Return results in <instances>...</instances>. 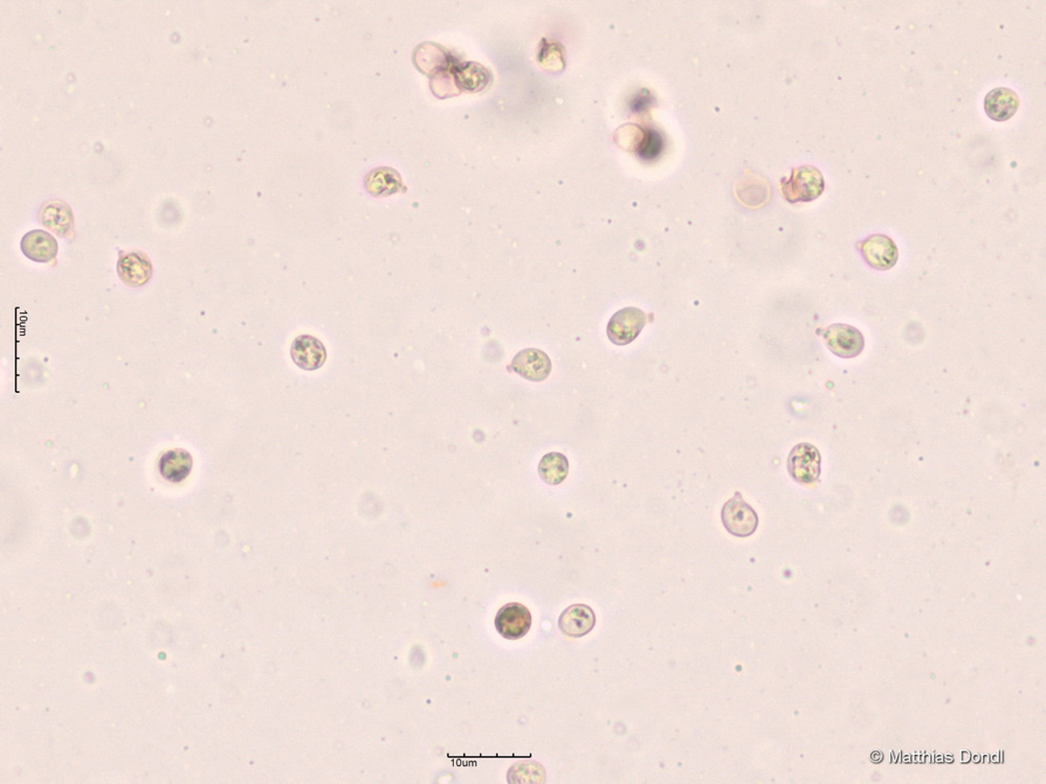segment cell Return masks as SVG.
Returning a JSON list of instances; mask_svg holds the SVG:
<instances>
[{"instance_id":"obj_1","label":"cell","mask_w":1046,"mask_h":784,"mask_svg":"<svg viewBox=\"0 0 1046 784\" xmlns=\"http://www.w3.org/2000/svg\"><path fill=\"white\" fill-rule=\"evenodd\" d=\"M782 195L790 203L811 202L824 191V179L814 167L794 169L788 181L781 183Z\"/></svg>"},{"instance_id":"obj_2","label":"cell","mask_w":1046,"mask_h":784,"mask_svg":"<svg viewBox=\"0 0 1046 784\" xmlns=\"http://www.w3.org/2000/svg\"><path fill=\"white\" fill-rule=\"evenodd\" d=\"M721 519L726 531L738 538H748L759 526L758 514L743 499L740 492L722 507Z\"/></svg>"},{"instance_id":"obj_3","label":"cell","mask_w":1046,"mask_h":784,"mask_svg":"<svg viewBox=\"0 0 1046 784\" xmlns=\"http://www.w3.org/2000/svg\"><path fill=\"white\" fill-rule=\"evenodd\" d=\"M822 456L820 451L809 443H802L794 446L787 460L789 475L797 484L808 485L815 484L822 473Z\"/></svg>"},{"instance_id":"obj_4","label":"cell","mask_w":1046,"mask_h":784,"mask_svg":"<svg viewBox=\"0 0 1046 784\" xmlns=\"http://www.w3.org/2000/svg\"><path fill=\"white\" fill-rule=\"evenodd\" d=\"M646 323V315L637 308H625L612 316L607 326V336L617 346H627L641 334Z\"/></svg>"},{"instance_id":"obj_5","label":"cell","mask_w":1046,"mask_h":784,"mask_svg":"<svg viewBox=\"0 0 1046 784\" xmlns=\"http://www.w3.org/2000/svg\"><path fill=\"white\" fill-rule=\"evenodd\" d=\"M824 340L830 352L837 357L851 359L863 353L865 346L864 337L858 328L835 323L825 328Z\"/></svg>"},{"instance_id":"obj_6","label":"cell","mask_w":1046,"mask_h":784,"mask_svg":"<svg viewBox=\"0 0 1046 784\" xmlns=\"http://www.w3.org/2000/svg\"><path fill=\"white\" fill-rule=\"evenodd\" d=\"M857 247L866 264L876 270H890L899 260L896 243L885 235H873L859 242Z\"/></svg>"},{"instance_id":"obj_7","label":"cell","mask_w":1046,"mask_h":784,"mask_svg":"<svg viewBox=\"0 0 1046 784\" xmlns=\"http://www.w3.org/2000/svg\"><path fill=\"white\" fill-rule=\"evenodd\" d=\"M531 612L523 604L511 603L502 607L495 617V628L508 641L525 637L532 627Z\"/></svg>"},{"instance_id":"obj_8","label":"cell","mask_w":1046,"mask_h":784,"mask_svg":"<svg viewBox=\"0 0 1046 784\" xmlns=\"http://www.w3.org/2000/svg\"><path fill=\"white\" fill-rule=\"evenodd\" d=\"M116 272L127 287L141 288L153 279V261L142 251L121 252Z\"/></svg>"},{"instance_id":"obj_9","label":"cell","mask_w":1046,"mask_h":784,"mask_svg":"<svg viewBox=\"0 0 1046 784\" xmlns=\"http://www.w3.org/2000/svg\"><path fill=\"white\" fill-rule=\"evenodd\" d=\"M511 368L516 374L533 382L545 381L552 373V362L549 357L537 348L521 350L514 357Z\"/></svg>"},{"instance_id":"obj_10","label":"cell","mask_w":1046,"mask_h":784,"mask_svg":"<svg viewBox=\"0 0 1046 784\" xmlns=\"http://www.w3.org/2000/svg\"><path fill=\"white\" fill-rule=\"evenodd\" d=\"M291 353L293 362L308 371L320 369L327 360L325 346L311 335H301L295 338Z\"/></svg>"},{"instance_id":"obj_11","label":"cell","mask_w":1046,"mask_h":784,"mask_svg":"<svg viewBox=\"0 0 1046 784\" xmlns=\"http://www.w3.org/2000/svg\"><path fill=\"white\" fill-rule=\"evenodd\" d=\"M41 224L61 238H71L74 235V214L70 205L60 201H48L38 212Z\"/></svg>"},{"instance_id":"obj_12","label":"cell","mask_w":1046,"mask_h":784,"mask_svg":"<svg viewBox=\"0 0 1046 784\" xmlns=\"http://www.w3.org/2000/svg\"><path fill=\"white\" fill-rule=\"evenodd\" d=\"M20 249L27 259L45 264L56 260L58 242L50 232L35 230L25 233Z\"/></svg>"},{"instance_id":"obj_13","label":"cell","mask_w":1046,"mask_h":784,"mask_svg":"<svg viewBox=\"0 0 1046 784\" xmlns=\"http://www.w3.org/2000/svg\"><path fill=\"white\" fill-rule=\"evenodd\" d=\"M597 622L593 609L587 604L577 603L562 612L559 617L558 627L564 635L571 638H581L594 630Z\"/></svg>"},{"instance_id":"obj_14","label":"cell","mask_w":1046,"mask_h":784,"mask_svg":"<svg viewBox=\"0 0 1046 784\" xmlns=\"http://www.w3.org/2000/svg\"><path fill=\"white\" fill-rule=\"evenodd\" d=\"M1020 96L1006 87L995 88L985 99V112L991 120L1006 122L1013 118L1020 108Z\"/></svg>"},{"instance_id":"obj_15","label":"cell","mask_w":1046,"mask_h":784,"mask_svg":"<svg viewBox=\"0 0 1046 784\" xmlns=\"http://www.w3.org/2000/svg\"><path fill=\"white\" fill-rule=\"evenodd\" d=\"M192 466V456L184 450L169 451L160 460L162 476L170 483H182L190 475Z\"/></svg>"},{"instance_id":"obj_16","label":"cell","mask_w":1046,"mask_h":784,"mask_svg":"<svg viewBox=\"0 0 1046 784\" xmlns=\"http://www.w3.org/2000/svg\"><path fill=\"white\" fill-rule=\"evenodd\" d=\"M568 471V459L558 452L547 454L538 466L539 476L548 485L562 484L567 478Z\"/></svg>"},{"instance_id":"obj_17","label":"cell","mask_w":1046,"mask_h":784,"mask_svg":"<svg viewBox=\"0 0 1046 784\" xmlns=\"http://www.w3.org/2000/svg\"><path fill=\"white\" fill-rule=\"evenodd\" d=\"M510 783H543L546 782V771L540 763L535 761H519L511 767L508 773Z\"/></svg>"},{"instance_id":"obj_18","label":"cell","mask_w":1046,"mask_h":784,"mask_svg":"<svg viewBox=\"0 0 1046 784\" xmlns=\"http://www.w3.org/2000/svg\"><path fill=\"white\" fill-rule=\"evenodd\" d=\"M665 147L664 137L654 129H646L643 131L641 141H639L636 151L639 157L645 161L656 160L662 154Z\"/></svg>"}]
</instances>
